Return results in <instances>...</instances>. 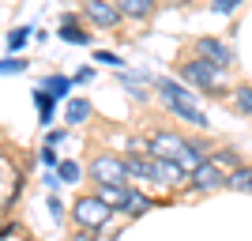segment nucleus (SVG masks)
I'll use <instances>...</instances> for the list:
<instances>
[{
    "mask_svg": "<svg viewBox=\"0 0 252 241\" xmlns=\"http://www.w3.org/2000/svg\"><path fill=\"white\" fill-rule=\"evenodd\" d=\"M151 207H155V200H151L147 192L132 189V196H128V204H125V215H128V219H139V215H147Z\"/></svg>",
    "mask_w": 252,
    "mask_h": 241,
    "instance_id": "obj_15",
    "label": "nucleus"
},
{
    "mask_svg": "<svg viewBox=\"0 0 252 241\" xmlns=\"http://www.w3.org/2000/svg\"><path fill=\"white\" fill-rule=\"evenodd\" d=\"M87 173H91V181H94V185H132V181H128V166H125V158L105 155V151L91 158Z\"/></svg>",
    "mask_w": 252,
    "mask_h": 241,
    "instance_id": "obj_3",
    "label": "nucleus"
},
{
    "mask_svg": "<svg viewBox=\"0 0 252 241\" xmlns=\"http://www.w3.org/2000/svg\"><path fill=\"white\" fill-rule=\"evenodd\" d=\"M162 105H166V113H173V117H181V121L196 125L200 132H207V128H211L207 113H203L200 105H192V102H173V98H162Z\"/></svg>",
    "mask_w": 252,
    "mask_h": 241,
    "instance_id": "obj_9",
    "label": "nucleus"
},
{
    "mask_svg": "<svg viewBox=\"0 0 252 241\" xmlns=\"http://www.w3.org/2000/svg\"><path fill=\"white\" fill-rule=\"evenodd\" d=\"M27 31H31V27H15V31L8 34V49H11V53H19L23 45H27V38H31Z\"/></svg>",
    "mask_w": 252,
    "mask_h": 241,
    "instance_id": "obj_23",
    "label": "nucleus"
},
{
    "mask_svg": "<svg viewBox=\"0 0 252 241\" xmlns=\"http://www.w3.org/2000/svg\"><path fill=\"white\" fill-rule=\"evenodd\" d=\"M169 4H189V0H169Z\"/></svg>",
    "mask_w": 252,
    "mask_h": 241,
    "instance_id": "obj_32",
    "label": "nucleus"
},
{
    "mask_svg": "<svg viewBox=\"0 0 252 241\" xmlns=\"http://www.w3.org/2000/svg\"><path fill=\"white\" fill-rule=\"evenodd\" d=\"M151 155L155 158H173V162H181L185 158V151H189V139L181 136V132H166V128H158V132H151Z\"/></svg>",
    "mask_w": 252,
    "mask_h": 241,
    "instance_id": "obj_4",
    "label": "nucleus"
},
{
    "mask_svg": "<svg viewBox=\"0 0 252 241\" xmlns=\"http://www.w3.org/2000/svg\"><path fill=\"white\" fill-rule=\"evenodd\" d=\"M155 185H162V189H181V185H189V173H185V166L173 162V158H155Z\"/></svg>",
    "mask_w": 252,
    "mask_h": 241,
    "instance_id": "obj_8",
    "label": "nucleus"
},
{
    "mask_svg": "<svg viewBox=\"0 0 252 241\" xmlns=\"http://www.w3.org/2000/svg\"><path fill=\"white\" fill-rule=\"evenodd\" d=\"M42 91H49L53 98H64L68 91H72V79H68V75H45V79H42Z\"/></svg>",
    "mask_w": 252,
    "mask_h": 241,
    "instance_id": "obj_20",
    "label": "nucleus"
},
{
    "mask_svg": "<svg viewBox=\"0 0 252 241\" xmlns=\"http://www.w3.org/2000/svg\"><path fill=\"white\" fill-rule=\"evenodd\" d=\"M211 162H215V166H219L222 173H226V177H230L233 170H241V166H245V162H241V155H237L233 147H219V151H211Z\"/></svg>",
    "mask_w": 252,
    "mask_h": 241,
    "instance_id": "obj_14",
    "label": "nucleus"
},
{
    "mask_svg": "<svg viewBox=\"0 0 252 241\" xmlns=\"http://www.w3.org/2000/svg\"><path fill=\"white\" fill-rule=\"evenodd\" d=\"M34 105H38V117H42V125H53V95H45L42 87L34 91Z\"/></svg>",
    "mask_w": 252,
    "mask_h": 241,
    "instance_id": "obj_21",
    "label": "nucleus"
},
{
    "mask_svg": "<svg viewBox=\"0 0 252 241\" xmlns=\"http://www.w3.org/2000/svg\"><path fill=\"white\" fill-rule=\"evenodd\" d=\"M181 79L192 91H203V95H222L226 91V68H215V64L200 61V57L181 64Z\"/></svg>",
    "mask_w": 252,
    "mask_h": 241,
    "instance_id": "obj_1",
    "label": "nucleus"
},
{
    "mask_svg": "<svg viewBox=\"0 0 252 241\" xmlns=\"http://www.w3.org/2000/svg\"><path fill=\"white\" fill-rule=\"evenodd\" d=\"M226 189H230V192H249V196H252V166L233 170L230 177H226Z\"/></svg>",
    "mask_w": 252,
    "mask_h": 241,
    "instance_id": "obj_18",
    "label": "nucleus"
},
{
    "mask_svg": "<svg viewBox=\"0 0 252 241\" xmlns=\"http://www.w3.org/2000/svg\"><path fill=\"white\" fill-rule=\"evenodd\" d=\"M38 158H42V166H61V162H57V155H53V147H42V151H38Z\"/></svg>",
    "mask_w": 252,
    "mask_h": 241,
    "instance_id": "obj_27",
    "label": "nucleus"
},
{
    "mask_svg": "<svg viewBox=\"0 0 252 241\" xmlns=\"http://www.w3.org/2000/svg\"><path fill=\"white\" fill-rule=\"evenodd\" d=\"M91 113H94V105L87 102V98H72V102H68V109H64V117H68L72 125H83Z\"/></svg>",
    "mask_w": 252,
    "mask_h": 241,
    "instance_id": "obj_19",
    "label": "nucleus"
},
{
    "mask_svg": "<svg viewBox=\"0 0 252 241\" xmlns=\"http://www.w3.org/2000/svg\"><path fill=\"white\" fill-rule=\"evenodd\" d=\"M61 38L68 45H91V31H79V27L72 23V15H64V19H61Z\"/></svg>",
    "mask_w": 252,
    "mask_h": 241,
    "instance_id": "obj_16",
    "label": "nucleus"
},
{
    "mask_svg": "<svg viewBox=\"0 0 252 241\" xmlns=\"http://www.w3.org/2000/svg\"><path fill=\"white\" fill-rule=\"evenodd\" d=\"M57 177H61L64 185H75V181L83 177V166H79V162H72V158H64L61 166H57Z\"/></svg>",
    "mask_w": 252,
    "mask_h": 241,
    "instance_id": "obj_22",
    "label": "nucleus"
},
{
    "mask_svg": "<svg viewBox=\"0 0 252 241\" xmlns=\"http://www.w3.org/2000/svg\"><path fill=\"white\" fill-rule=\"evenodd\" d=\"M117 8H121V15L125 19H151L158 11V0H117Z\"/></svg>",
    "mask_w": 252,
    "mask_h": 241,
    "instance_id": "obj_13",
    "label": "nucleus"
},
{
    "mask_svg": "<svg viewBox=\"0 0 252 241\" xmlns=\"http://www.w3.org/2000/svg\"><path fill=\"white\" fill-rule=\"evenodd\" d=\"M94 61H98V64H109V68H121V64H125L121 57H117V53H105V49H98V53H94Z\"/></svg>",
    "mask_w": 252,
    "mask_h": 241,
    "instance_id": "obj_25",
    "label": "nucleus"
},
{
    "mask_svg": "<svg viewBox=\"0 0 252 241\" xmlns=\"http://www.w3.org/2000/svg\"><path fill=\"white\" fill-rule=\"evenodd\" d=\"M230 102H233V109H237V113L252 117V83H237V87L230 91Z\"/></svg>",
    "mask_w": 252,
    "mask_h": 241,
    "instance_id": "obj_17",
    "label": "nucleus"
},
{
    "mask_svg": "<svg viewBox=\"0 0 252 241\" xmlns=\"http://www.w3.org/2000/svg\"><path fill=\"white\" fill-rule=\"evenodd\" d=\"M94 196L105 200L113 211H125L128 196H132V185H94Z\"/></svg>",
    "mask_w": 252,
    "mask_h": 241,
    "instance_id": "obj_12",
    "label": "nucleus"
},
{
    "mask_svg": "<svg viewBox=\"0 0 252 241\" xmlns=\"http://www.w3.org/2000/svg\"><path fill=\"white\" fill-rule=\"evenodd\" d=\"M113 215L117 211L105 204V200H98L94 192L91 196H79L72 204V219H75V226L79 230H91V234H98V230H105L109 222H113Z\"/></svg>",
    "mask_w": 252,
    "mask_h": 241,
    "instance_id": "obj_2",
    "label": "nucleus"
},
{
    "mask_svg": "<svg viewBox=\"0 0 252 241\" xmlns=\"http://www.w3.org/2000/svg\"><path fill=\"white\" fill-rule=\"evenodd\" d=\"M91 75H94L91 68H79V72H75V83H91Z\"/></svg>",
    "mask_w": 252,
    "mask_h": 241,
    "instance_id": "obj_30",
    "label": "nucleus"
},
{
    "mask_svg": "<svg viewBox=\"0 0 252 241\" xmlns=\"http://www.w3.org/2000/svg\"><path fill=\"white\" fill-rule=\"evenodd\" d=\"M64 139V132H49V136H45V147H57Z\"/></svg>",
    "mask_w": 252,
    "mask_h": 241,
    "instance_id": "obj_31",
    "label": "nucleus"
},
{
    "mask_svg": "<svg viewBox=\"0 0 252 241\" xmlns=\"http://www.w3.org/2000/svg\"><path fill=\"white\" fill-rule=\"evenodd\" d=\"M49 211L57 215V219L64 215V204H61V196H57V192H49Z\"/></svg>",
    "mask_w": 252,
    "mask_h": 241,
    "instance_id": "obj_28",
    "label": "nucleus"
},
{
    "mask_svg": "<svg viewBox=\"0 0 252 241\" xmlns=\"http://www.w3.org/2000/svg\"><path fill=\"white\" fill-rule=\"evenodd\" d=\"M237 8H241V0H211V11H215V15H233Z\"/></svg>",
    "mask_w": 252,
    "mask_h": 241,
    "instance_id": "obj_24",
    "label": "nucleus"
},
{
    "mask_svg": "<svg viewBox=\"0 0 252 241\" xmlns=\"http://www.w3.org/2000/svg\"><path fill=\"white\" fill-rule=\"evenodd\" d=\"M155 91H158V98H173V102H192V105H196V91H192L189 83L169 79V75H158V79H155Z\"/></svg>",
    "mask_w": 252,
    "mask_h": 241,
    "instance_id": "obj_10",
    "label": "nucleus"
},
{
    "mask_svg": "<svg viewBox=\"0 0 252 241\" xmlns=\"http://www.w3.org/2000/svg\"><path fill=\"white\" fill-rule=\"evenodd\" d=\"M83 15L94 23L98 31H113L121 27V8H117V0H83Z\"/></svg>",
    "mask_w": 252,
    "mask_h": 241,
    "instance_id": "obj_5",
    "label": "nucleus"
},
{
    "mask_svg": "<svg viewBox=\"0 0 252 241\" xmlns=\"http://www.w3.org/2000/svg\"><path fill=\"white\" fill-rule=\"evenodd\" d=\"M196 57L215 68H230L233 64V45L226 38H196Z\"/></svg>",
    "mask_w": 252,
    "mask_h": 241,
    "instance_id": "obj_6",
    "label": "nucleus"
},
{
    "mask_svg": "<svg viewBox=\"0 0 252 241\" xmlns=\"http://www.w3.org/2000/svg\"><path fill=\"white\" fill-rule=\"evenodd\" d=\"M219 189H226V173H222L211 158L196 173H189V192H219Z\"/></svg>",
    "mask_w": 252,
    "mask_h": 241,
    "instance_id": "obj_7",
    "label": "nucleus"
},
{
    "mask_svg": "<svg viewBox=\"0 0 252 241\" xmlns=\"http://www.w3.org/2000/svg\"><path fill=\"white\" fill-rule=\"evenodd\" d=\"M72 241H98V234H91V230H75Z\"/></svg>",
    "mask_w": 252,
    "mask_h": 241,
    "instance_id": "obj_29",
    "label": "nucleus"
},
{
    "mask_svg": "<svg viewBox=\"0 0 252 241\" xmlns=\"http://www.w3.org/2000/svg\"><path fill=\"white\" fill-rule=\"evenodd\" d=\"M128 181H155V155H125Z\"/></svg>",
    "mask_w": 252,
    "mask_h": 241,
    "instance_id": "obj_11",
    "label": "nucleus"
},
{
    "mask_svg": "<svg viewBox=\"0 0 252 241\" xmlns=\"http://www.w3.org/2000/svg\"><path fill=\"white\" fill-rule=\"evenodd\" d=\"M0 68H4V75H11V72H23V68H27V61H19V57H8Z\"/></svg>",
    "mask_w": 252,
    "mask_h": 241,
    "instance_id": "obj_26",
    "label": "nucleus"
}]
</instances>
